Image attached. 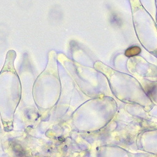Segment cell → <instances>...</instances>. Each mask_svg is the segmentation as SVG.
<instances>
[{
	"label": "cell",
	"instance_id": "cell-1",
	"mask_svg": "<svg viewBox=\"0 0 157 157\" xmlns=\"http://www.w3.org/2000/svg\"><path fill=\"white\" fill-rule=\"evenodd\" d=\"M141 48L137 46H133L128 48L125 52V56L128 57H134L141 53Z\"/></svg>",
	"mask_w": 157,
	"mask_h": 157
},
{
	"label": "cell",
	"instance_id": "cell-2",
	"mask_svg": "<svg viewBox=\"0 0 157 157\" xmlns=\"http://www.w3.org/2000/svg\"><path fill=\"white\" fill-rule=\"evenodd\" d=\"M111 23L116 25V26H121L122 25V20L120 18V17L116 15V14H113L111 17Z\"/></svg>",
	"mask_w": 157,
	"mask_h": 157
},
{
	"label": "cell",
	"instance_id": "cell-3",
	"mask_svg": "<svg viewBox=\"0 0 157 157\" xmlns=\"http://www.w3.org/2000/svg\"><path fill=\"white\" fill-rule=\"evenodd\" d=\"M58 140H59V141H60L61 142H64L65 141V138H63V137H61V136H59L58 138Z\"/></svg>",
	"mask_w": 157,
	"mask_h": 157
}]
</instances>
